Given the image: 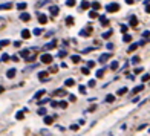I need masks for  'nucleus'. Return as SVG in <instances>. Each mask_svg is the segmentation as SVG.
<instances>
[{
	"mask_svg": "<svg viewBox=\"0 0 150 136\" xmlns=\"http://www.w3.org/2000/svg\"><path fill=\"white\" fill-rule=\"evenodd\" d=\"M122 40H124L126 43H130V42H132V37L129 35V34H124V37H122Z\"/></svg>",
	"mask_w": 150,
	"mask_h": 136,
	"instance_id": "obj_27",
	"label": "nucleus"
},
{
	"mask_svg": "<svg viewBox=\"0 0 150 136\" xmlns=\"http://www.w3.org/2000/svg\"><path fill=\"white\" fill-rule=\"evenodd\" d=\"M55 44H57V40H52V42H49V43H46L42 49L43 51H47V49H52V47H55Z\"/></svg>",
	"mask_w": 150,
	"mask_h": 136,
	"instance_id": "obj_5",
	"label": "nucleus"
},
{
	"mask_svg": "<svg viewBox=\"0 0 150 136\" xmlns=\"http://www.w3.org/2000/svg\"><path fill=\"white\" fill-rule=\"evenodd\" d=\"M77 128H78V125H77V124H74V125H71V130H77Z\"/></svg>",
	"mask_w": 150,
	"mask_h": 136,
	"instance_id": "obj_58",
	"label": "nucleus"
},
{
	"mask_svg": "<svg viewBox=\"0 0 150 136\" xmlns=\"http://www.w3.org/2000/svg\"><path fill=\"white\" fill-rule=\"evenodd\" d=\"M43 95H45V89H42V90H38V92H37L35 95H34V99H38V98H42Z\"/></svg>",
	"mask_w": 150,
	"mask_h": 136,
	"instance_id": "obj_16",
	"label": "nucleus"
},
{
	"mask_svg": "<svg viewBox=\"0 0 150 136\" xmlns=\"http://www.w3.org/2000/svg\"><path fill=\"white\" fill-rule=\"evenodd\" d=\"M100 22H101V25L103 26H106L109 22H107V18H106V16H100Z\"/></svg>",
	"mask_w": 150,
	"mask_h": 136,
	"instance_id": "obj_21",
	"label": "nucleus"
},
{
	"mask_svg": "<svg viewBox=\"0 0 150 136\" xmlns=\"http://www.w3.org/2000/svg\"><path fill=\"white\" fill-rule=\"evenodd\" d=\"M49 72H52V73H54V72H57V66H52L51 69H49Z\"/></svg>",
	"mask_w": 150,
	"mask_h": 136,
	"instance_id": "obj_54",
	"label": "nucleus"
},
{
	"mask_svg": "<svg viewBox=\"0 0 150 136\" xmlns=\"http://www.w3.org/2000/svg\"><path fill=\"white\" fill-rule=\"evenodd\" d=\"M40 135H43V136H51V132L46 130V128H42V130H40Z\"/></svg>",
	"mask_w": 150,
	"mask_h": 136,
	"instance_id": "obj_29",
	"label": "nucleus"
},
{
	"mask_svg": "<svg viewBox=\"0 0 150 136\" xmlns=\"http://www.w3.org/2000/svg\"><path fill=\"white\" fill-rule=\"evenodd\" d=\"M103 75H104V69H98L97 73H95V77H97V78H101Z\"/></svg>",
	"mask_w": 150,
	"mask_h": 136,
	"instance_id": "obj_24",
	"label": "nucleus"
},
{
	"mask_svg": "<svg viewBox=\"0 0 150 136\" xmlns=\"http://www.w3.org/2000/svg\"><path fill=\"white\" fill-rule=\"evenodd\" d=\"M51 106H52V107H57V106H60V104L57 103V101H52V103H51Z\"/></svg>",
	"mask_w": 150,
	"mask_h": 136,
	"instance_id": "obj_57",
	"label": "nucleus"
},
{
	"mask_svg": "<svg viewBox=\"0 0 150 136\" xmlns=\"http://www.w3.org/2000/svg\"><path fill=\"white\" fill-rule=\"evenodd\" d=\"M42 34H43V29H40V28L34 29V35H42Z\"/></svg>",
	"mask_w": 150,
	"mask_h": 136,
	"instance_id": "obj_34",
	"label": "nucleus"
},
{
	"mask_svg": "<svg viewBox=\"0 0 150 136\" xmlns=\"http://www.w3.org/2000/svg\"><path fill=\"white\" fill-rule=\"evenodd\" d=\"M120 9V5L118 3H109L107 6H106V11L107 12H117Z\"/></svg>",
	"mask_w": 150,
	"mask_h": 136,
	"instance_id": "obj_3",
	"label": "nucleus"
},
{
	"mask_svg": "<svg viewBox=\"0 0 150 136\" xmlns=\"http://www.w3.org/2000/svg\"><path fill=\"white\" fill-rule=\"evenodd\" d=\"M71 58H72L74 63H80V60H81V58H80V55H72Z\"/></svg>",
	"mask_w": 150,
	"mask_h": 136,
	"instance_id": "obj_36",
	"label": "nucleus"
},
{
	"mask_svg": "<svg viewBox=\"0 0 150 136\" xmlns=\"http://www.w3.org/2000/svg\"><path fill=\"white\" fill-rule=\"evenodd\" d=\"M12 8V2H6V3H0V11H6Z\"/></svg>",
	"mask_w": 150,
	"mask_h": 136,
	"instance_id": "obj_6",
	"label": "nucleus"
},
{
	"mask_svg": "<svg viewBox=\"0 0 150 136\" xmlns=\"http://www.w3.org/2000/svg\"><path fill=\"white\" fill-rule=\"evenodd\" d=\"M81 73H84V75H89V67H81Z\"/></svg>",
	"mask_w": 150,
	"mask_h": 136,
	"instance_id": "obj_40",
	"label": "nucleus"
},
{
	"mask_svg": "<svg viewBox=\"0 0 150 136\" xmlns=\"http://www.w3.org/2000/svg\"><path fill=\"white\" fill-rule=\"evenodd\" d=\"M37 18H38V23H42V25L47 23V17L45 14H42V12H38V14H37Z\"/></svg>",
	"mask_w": 150,
	"mask_h": 136,
	"instance_id": "obj_4",
	"label": "nucleus"
},
{
	"mask_svg": "<svg viewBox=\"0 0 150 136\" xmlns=\"http://www.w3.org/2000/svg\"><path fill=\"white\" fill-rule=\"evenodd\" d=\"M74 84H75V80H74V78H67V80L64 81V86H66V87H71V86H74Z\"/></svg>",
	"mask_w": 150,
	"mask_h": 136,
	"instance_id": "obj_11",
	"label": "nucleus"
},
{
	"mask_svg": "<svg viewBox=\"0 0 150 136\" xmlns=\"http://www.w3.org/2000/svg\"><path fill=\"white\" fill-rule=\"evenodd\" d=\"M92 51H95V47H86L84 51H81V54H89V52H92Z\"/></svg>",
	"mask_w": 150,
	"mask_h": 136,
	"instance_id": "obj_37",
	"label": "nucleus"
},
{
	"mask_svg": "<svg viewBox=\"0 0 150 136\" xmlns=\"http://www.w3.org/2000/svg\"><path fill=\"white\" fill-rule=\"evenodd\" d=\"M47 101H49L47 98H43V99H40V103H38V104H40V106H43L45 103H47Z\"/></svg>",
	"mask_w": 150,
	"mask_h": 136,
	"instance_id": "obj_49",
	"label": "nucleus"
},
{
	"mask_svg": "<svg viewBox=\"0 0 150 136\" xmlns=\"http://www.w3.org/2000/svg\"><path fill=\"white\" fill-rule=\"evenodd\" d=\"M23 116H25V112L23 110H20V112H17V115H16V119H23Z\"/></svg>",
	"mask_w": 150,
	"mask_h": 136,
	"instance_id": "obj_20",
	"label": "nucleus"
},
{
	"mask_svg": "<svg viewBox=\"0 0 150 136\" xmlns=\"http://www.w3.org/2000/svg\"><path fill=\"white\" fill-rule=\"evenodd\" d=\"M66 55H67V52H66V51H63V49H61V51L58 52V57H66Z\"/></svg>",
	"mask_w": 150,
	"mask_h": 136,
	"instance_id": "obj_44",
	"label": "nucleus"
},
{
	"mask_svg": "<svg viewBox=\"0 0 150 136\" xmlns=\"http://www.w3.org/2000/svg\"><path fill=\"white\" fill-rule=\"evenodd\" d=\"M89 17H91V18H97V17H98V12L92 9V11L89 12Z\"/></svg>",
	"mask_w": 150,
	"mask_h": 136,
	"instance_id": "obj_32",
	"label": "nucleus"
},
{
	"mask_svg": "<svg viewBox=\"0 0 150 136\" xmlns=\"http://www.w3.org/2000/svg\"><path fill=\"white\" fill-rule=\"evenodd\" d=\"M37 55V49L35 47H32V49H23L20 51V57H23L26 61H32Z\"/></svg>",
	"mask_w": 150,
	"mask_h": 136,
	"instance_id": "obj_1",
	"label": "nucleus"
},
{
	"mask_svg": "<svg viewBox=\"0 0 150 136\" xmlns=\"http://www.w3.org/2000/svg\"><path fill=\"white\" fill-rule=\"evenodd\" d=\"M89 6H91L89 2H86V0H84V2H81V9H87Z\"/></svg>",
	"mask_w": 150,
	"mask_h": 136,
	"instance_id": "obj_25",
	"label": "nucleus"
},
{
	"mask_svg": "<svg viewBox=\"0 0 150 136\" xmlns=\"http://www.w3.org/2000/svg\"><path fill=\"white\" fill-rule=\"evenodd\" d=\"M46 75H47V72H38V78H42L43 81H47L49 78H46Z\"/></svg>",
	"mask_w": 150,
	"mask_h": 136,
	"instance_id": "obj_18",
	"label": "nucleus"
},
{
	"mask_svg": "<svg viewBox=\"0 0 150 136\" xmlns=\"http://www.w3.org/2000/svg\"><path fill=\"white\" fill-rule=\"evenodd\" d=\"M64 93H66L64 89H57L55 92H54V95H58V97H60V95H64Z\"/></svg>",
	"mask_w": 150,
	"mask_h": 136,
	"instance_id": "obj_31",
	"label": "nucleus"
},
{
	"mask_svg": "<svg viewBox=\"0 0 150 136\" xmlns=\"http://www.w3.org/2000/svg\"><path fill=\"white\" fill-rule=\"evenodd\" d=\"M95 109H97V106H95V104H93V106H91V107H89V109H87V110H86V112H84V113H87V112H89V113H92V112H93V110H95Z\"/></svg>",
	"mask_w": 150,
	"mask_h": 136,
	"instance_id": "obj_43",
	"label": "nucleus"
},
{
	"mask_svg": "<svg viewBox=\"0 0 150 136\" xmlns=\"http://www.w3.org/2000/svg\"><path fill=\"white\" fill-rule=\"evenodd\" d=\"M126 3H127V5H132V3H133V0H126Z\"/></svg>",
	"mask_w": 150,
	"mask_h": 136,
	"instance_id": "obj_59",
	"label": "nucleus"
},
{
	"mask_svg": "<svg viewBox=\"0 0 150 136\" xmlns=\"http://www.w3.org/2000/svg\"><path fill=\"white\" fill-rule=\"evenodd\" d=\"M29 37H31V32H29L28 29H23V31H22V38L26 40V38H29Z\"/></svg>",
	"mask_w": 150,
	"mask_h": 136,
	"instance_id": "obj_14",
	"label": "nucleus"
},
{
	"mask_svg": "<svg viewBox=\"0 0 150 136\" xmlns=\"http://www.w3.org/2000/svg\"><path fill=\"white\" fill-rule=\"evenodd\" d=\"M136 25H138V18H136L135 16H132V17H130V26L136 28Z\"/></svg>",
	"mask_w": 150,
	"mask_h": 136,
	"instance_id": "obj_15",
	"label": "nucleus"
},
{
	"mask_svg": "<svg viewBox=\"0 0 150 136\" xmlns=\"http://www.w3.org/2000/svg\"><path fill=\"white\" fill-rule=\"evenodd\" d=\"M118 66H120V64H118V61H112L110 69H112V70H117V69H118Z\"/></svg>",
	"mask_w": 150,
	"mask_h": 136,
	"instance_id": "obj_26",
	"label": "nucleus"
},
{
	"mask_svg": "<svg viewBox=\"0 0 150 136\" xmlns=\"http://www.w3.org/2000/svg\"><path fill=\"white\" fill-rule=\"evenodd\" d=\"M8 44H9V40H2V42H0V47L8 46Z\"/></svg>",
	"mask_w": 150,
	"mask_h": 136,
	"instance_id": "obj_39",
	"label": "nucleus"
},
{
	"mask_svg": "<svg viewBox=\"0 0 150 136\" xmlns=\"http://www.w3.org/2000/svg\"><path fill=\"white\" fill-rule=\"evenodd\" d=\"M60 107L66 109V107H67V103H66V101H61V103H60Z\"/></svg>",
	"mask_w": 150,
	"mask_h": 136,
	"instance_id": "obj_51",
	"label": "nucleus"
},
{
	"mask_svg": "<svg viewBox=\"0 0 150 136\" xmlns=\"http://www.w3.org/2000/svg\"><path fill=\"white\" fill-rule=\"evenodd\" d=\"M109 58H110V54H103V55H100V63H106Z\"/></svg>",
	"mask_w": 150,
	"mask_h": 136,
	"instance_id": "obj_9",
	"label": "nucleus"
},
{
	"mask_svg": "<svg viewBox=\"0 0 150 136\" xmlns=\"http://www.w3.org/2000/svg\"><path fill=\"white\" fill-rule=\"evenodd\" d=\"M146 11H147V12H150V5H146Z\"/></svg>",
	"mask_w": 150,
	"mask_h": 136,
	"instance_id": "obj_60",
	"label": "nucleus"
},
{
	"mask_svg": "<svg viewBox=\"0 0 150 136\" xmlns=\"http://www.w3.org/2000/svg\"><path fill=\"white\" fill-rule=\"evenodd\" d=\"M142 37H144V38H149V37H150V32H149V31H144V32H142Z\"/></svg>",
	"mask_w": 150,
	"mask_h": 136,
	"instance_id": "obj_48",
	"label": "nucleus"
},
{
	"mask_svg": "<svg viewBox=\"0 0 150 136\" xmlns=\"http://www.w3.org/2000/svg\"><path fill=\"white\" fill-rule=\"evenodd\" d=\"M69 101H72V103L77 101V97H75V95H69Z\"/></svg>",
	"mask_w": 150,
	"mask_h": 136,
	"instance_id": "obj_50",
	"label": "nucleus"
},
{
	"mask_svg": "<svg viewBox=\"0 0 150 136\" xmlns=\"http://www.w3.org/2000/svg\"><path fill=\"white\" fill-rule=\"evenodd\" d=\"M139 46V43H132L130 46H129V49H127V52H133L135 49H136V47H138Z\"/></svg>",
	"mask_w": 150,
	"mask_h": 136,
	"instance_id": "obj_17",
	"label": "nucleus"
},
{
	"mask_svg": "<svg viewBox=\"0 0 150 136\" xmlns=\"http://www.w3.org/2000/svg\"><path fill=\"white\" fill-rule=\"evenodd\" d=\"M115 101V95H107L106 97V103H113Z\"/></svg>",
	"mask_w": 150,
	"mask_h": 136,
	"instance_id": "obj_22",
	"label": "nucleus"
},
{
	"mask_svg": "<svg viewBox=\"0 0 150 136\" xmlns=\"http://www.w3.org/2000/svg\"><path fill=\"white\" fill-rule=\"evenodd\" d=\"M37 113L40 115V116H45V115H46V109L45 107H40L38 110H37Z\"/></svg>",
	"mask_w": 150,
	"mask_h": 136,
	"instance_id": "obj_23",
	"label": "nucleus"
},
{
	"mask_svg": "<svg viewBox=\"0 0 150 136\" xmlns=\"http://www.w3.org/2000/svg\"><path fill=\"white\" fill-rule=\"evenodd\" d=\"M124 93H127V87H121L118 90V95H124Z\"/></svg>",
	"mask_w": 150,
	"mask_h": 136,
	"instance_id": "obj_38",
	"label": "nucleus"
},
{
	"mask_svg": "<svg viewBox=\"0 0 150 136\" xmlns=\"http://www.w3.org/2000/svg\"><path fill=\"white\" fill-rule=\"evenodd\" d=\"M80 93H86V87L84 86H80Z\"/></svg>",
	"mask_w": 150,
	"mask_h": 136,
	"instance_id": "obj_52",
	"label": "nucleus"
},
{
	"mask_svg": "<svg viewBox=\"0 0 150 136\" xmlns=\"http://www.w3.org/2000/svg\"><path fill=\"white\" fill-rule=\"evenodd\" d=\"M87 84H89V87H93V86H95V80H91Z\"/></svg>",
	"mask_w": 150,
	"mask_h": 136,
	"instance_id": "obj_53",
	"label": "nucleus"
},
{
	"mask_svg": "<svg viewBox=\"0 0 150 136\" xmlns=\"http://www.w3.org/2000/svg\"><path fill=\"white\" fill-rule=\"evenodd\" d=\"M58 11H60V9H58V6H55V5H52L51 8H49V12H51L52 16H57V14H58Z\"/></svg>",
	"mask_w": 150,
	"mask_h": 136,
	"instance_id": "obj_8",
	"label": "nucleus"
},
{
	"mask_svg": "<svg viewBox=\"0 0 150 136\" xmlns=\"http://www.w3.org/2000/svg\"><path fill=\"white\" fill-rule=\"evenodd\" d=\"M26 6H28V5H26V2H20V3H17V9L18 11H23V9H26Z\"/></svg>",
	"mask_w": 150,
	"mask_h": 136,
	"instance_id": "obj_13",
	"label": "nucleus"
},
{
	"mask_svg": "<svg viewBox=\"0 0 150 136\" xmlns=\"http://www.w3.org/2000/svg\"><path fill=\"white\" fill-rule=\"evenodd\" d=\"M141 90H144V84H139V86H136L135 89L132 90V93H139Z\"/></svg>",
	"mask_w": 150,
	"mask_h": 136,
	"instance_id": "obj_12",
	"label": "nucleus"
},
{
	"mask_svg": "<svg viewBox=\"0 0 150 136\" xmlns=\"http://www.w3.org/2000/svg\"><path fill=\"white\" fill-rule=\"evenodd\" d=\"M9 60V55H8V54H3V55H2V61H8Z\"/></svg>",
	"mask_w": 150,
	"mask_h": 136,
	"instance_id": "obj_45",
	"label": "nucleus"
},
{
	"mask_svg": "<svg viewBox=\"0 0 150 136\" xmlns=\"http://www.w3.org/2000/svg\"><path fill=\"white\" fill-rule=\"evenodd\" d=\"M106 47H107V49H113V44H112V43H107Z\"/></svg>",
	"mask_w": 150,
	"mask_h": 136,
	"instance_id": "obj_56",
	"label": "nucleus"
},
{
	"mask_svg": "<svg viewBox=\"0 0 150 136\" xmlns=\"http://www.w3.org/2000/svg\"><path fill=\"white\" fill-rule=\"evenodd\" d=\"M132 63H133V64H136V63H139V57H138V55H135V57H132Z\"/></svg>",
	"mask_w": 150,
	"mask_h": 136,
	"instance_id": "obj_41",
	"label": "nucleus"
},
{
	"mask_svg": "<svg viewBox=\"0 0 150 136\" xmlns=\"http://www.w3.org/2000/svg\"><path fill=\"white\" fill-rule=\"evenodd\" d=\"M141 80H142V83H146V81H149V80H150V75H149V73H146V75H142V78H141Z\"/></svg>",
	"mask_w": 150,
	"mask_h": 136,
	"instance_id": "obj_42",
	"label": "nucleus"
},
{
	"mask_svg": "<svg viewBox=\"0 0 150 136\" xmlns=\"http://www.w3.org/2000/svg\"><path fill=\"white\" fill-rule=\"evenodd\" d=\"M52 60H54V57L51 55V54H42L40 55V63H43V64H51L52 63Z\"/></svg>",
	"mask_w": 150,
	"mask_h": 136,
	"instance_id": "obj_2",
	"label": "nucleus"
},
{
	"mask_svg": "<svg viewBox=\"0 0 150 136\" xmlns=\"http://www.w3.org/2000/svg\"><path fill=\"white\" fill-rule=\"evenodd\" d=\"M66 25H69V26H72V25H74V17H71V16L67 17V18H66Z\"/></svg>",
	"mask_w": 150,
	"mask_h": 136,
	"instance_id": "obj_33",
	"label": "nucleus"
},
{
	"mask_svg": "<svg viewBox=\"0 0 150 136\" xmlns=\"http://www.w3.org/2000/svg\"><path fill=\"white\" fill-rule=\"evenodd\" d=\"M142 72V67H136L135 69V73H141Z\"/></svg>",
	"mask_w": 150,
	"mask_h": 136,
	"instance_id": "obj_55",
	"label": "nucleus"
},
{
	"mask_svg": "<svg viewBox=\"0 0 150 136\" xmlns=\"http://www.w3.org/2000/svg\"><path fill=\"white\" fill-rule=\"evenodd\" d=\"M16 73H17V70L14 69V67H12V69H9L8 72H6V77H8V78H14Z\"/></svg>",
	"mask_w": 150,
	"mask_h": 136,
	"instance_id": "obj_7",
	"label": "nucleus"
},
{
	"mask_svg": "<svg viewBox=\"0 0 150 136\" xmlns=\"http://www.w3.org/2000/svg\"><path fill=\"white\" fill-rule=\"evenodd\" d=\"M112 34H113V31H112V29H109V31H106V32H104L101 37H103V38H109V37L112 35Z\"/></svg>",
	"mask_w": 150,
	"mask_h": 136,
	"instance_id": "obj_19",
	"label": "nucleus"
},
{
	"mask_svg": "<svg viewBox=\"0 0 150 136\" xmlns=\"http://www.w3.org/2000/svg\"><path fill=\"white\" fill-rule=\"evenodd\" d=\"M92 32V29L89 28V29H83V31H81L80 34H81V35H89V34Z\"/></svg>",
	"mask_w": 150,
	"mask_h": 136,
	"instance_id": "obj_35",
	"label": "nucleus"
},
{
	"mask_svg": "<svg viewBox=\"0 0 150 136\" xmlns=\"http://www.w3.org/2000/svg\"><path fill=\"white\" fill-rule=\"evenodd\" d=\"M20 20H23V22H29V20H31V16L26 14V12H23V14H20Z\"/></svg>",
	"mask_w": 150,
	"mask_h": 136,
	"instance_id": "obj_10",
	"label": "nucleus"
},
{
	"mask_svg": "<svg viewBox=\"0 0 150 136\" xmlns=\"http://www.w3.org/2000/svg\"><path fill=\"white\" fill-rule=\"evenodd\" d=\"M52 122H54L52 116H45V124H52Z\"/></svg>",
	"mask_w": 150,
	"mask_h": 136,
	"instance_id": "obj_28",
	"label": "nucleus"
},
{
	"mask_svg": "<svg viewBox=\"0 0 150 136\" xmlns=\"http://www.w3.org/2000/svg\"><path fill=\"white\" fill-rule=\"evenodd\" d=\"M2 92H3V87H2V86H0V93H2Z\"/></svg>",
	"mask_w": 150,
	"mask_h": 136,
	"instance_id": "obj_61",
	"label": "nucleus"
},
{
	"mask_svg": "<svg viewBox=\"0 0 150 136\" xmlns=\"http://www.w3.org/2000/svg\"><path fill=\"white\" fill-rule=\"evenodd\" d=\"M121 32H122V34L127 32V25H122V26H121Z\"/></svg>",
	"mask_w": 150,
	"mask_h": 136,
	"instance_id": "obj_46",
	"label": "nucleus"
},
{
	"mask_svg": "<svg viewBox=\"0 0 150 136\" xmlns=\"http://www.w3.org/2000/svg\"><path fill=\"white\" fill-rule=\"evenodd\" d=\"M100 8H101V5H100L98 2H93V3H92V9H93V11H97V9H100Z\"/></svg>",
	"mask_w": 150,
	"mask_h": 136,
	"instance_id": "obj_30",
	"label": "nucleus"
},
{
	"mask_svg": "<svg viewBox=\"0 0 150 136\" xmlns=\"http://www.w3.org/2000/svg\"><path fill=\"white\" fill-rule=\"evenodd\" d=\"M93 66H95V61H92V60L87 61V67H89V69H91V67H93Z\"/></svg>",
	"mask_w": 150,
	"mask_h": 136,
	"instance_id": "obj_47",
	"label": "nucleus"
}]
</instances>
